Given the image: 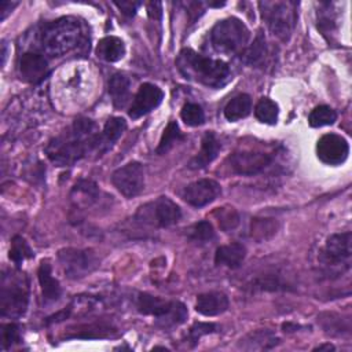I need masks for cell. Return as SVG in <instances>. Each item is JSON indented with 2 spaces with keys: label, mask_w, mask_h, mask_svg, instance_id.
Returning <instances> with one entry per match:
<instances>
[{
  "label": "cell",
  "mask_w": 352,
  "mask_h": 352,
  "mask_svg": "<svg viewBox=\"0 0 352 352\" xmlns=\"http://www.w3.org/2000/svg\"><path fill=\"white\" fill-rule=\"evenodd\" d=\"M99 135L92 120L80 118L60 136L54 138L45 147V153L58 166L72 165L88 153L98 151Z\"/></svg>",
  "instance_id": "obj_1"
},
{
  "label": "cell",
  "mask_w": 352,
  "mask_h": 352,
  "mask_svg": "<svg viewBox=\"0 0 352 352\" xmlns=\"http://www.w3.org/2000/svg\"><path fill=\"white\" fill-rule=\"evenodd\" d=\"M176 66L184 78L210 88H220L231 78L226 62L204 56L192 50H182L176 58Z\"/></svg>",
  "instance_id": "obj_2"
},
{
  "label": "cell",
  "mask_w": 352,
  "mask_h": 352,
  "mask_svg": "<svg viewBox=\"0 0 352 352\" xmlns=\"http://www.w3.org/2000/svg\"><path fill=\"white\" fill-rule=\"evenodd\" d=\"M82 23L72 16L52 21L40 32L38 43L43 52L51 56H60L77 48L84 40Z\"/></svg>",
  "instance_id": "obj_3"
},
{
  "label": "cell",
  "mask_w": 352,
  "mask_h": 352,
  "mask_svg": "<svg viewBox=\"0 0 352 352\" xmlns=\"http://www.w3.org/2000/svg\"><path fill=\"white\" fill-rule=\"evenodd\" d=\"M29 301V283L25 274L11 272L1 276L0 308L3 316L19 318L25 314Z\"/></svg>",
  "instance_id": "obj_4"
},
{
  "label": "cell",
  "mask_w": 352,
  "mask_h": 352,
  "mask_svg": "<svg viewBox=\"0 0 352 352\" xmlns=\"http://www.w3.org/2000/svg\"><path fill=\"white\" fill-rule=\"evenodd\" d=\"M136 307L140 314L155 316L157 324L162 329L179 326L187 319V308L183 302L162 300L147 293L139 294Z\"/></svg>",
  "instance_id": "obj_5"
},
{
  "label": "cell",
  "mask_w": 352,
  "mask_h": 352,
  "mask_svg": "<svg viewBox=\"0 0 352 352\" xmlns=\"http://www.w3.org/2000/svg\"><path fill=\"white\" fill-rule=\"evenodd\" d=\"M261 16L274 36L287 41L297 22V3L294 1H260Z\"/></svg>",
  "instance_id": "obj_6"
},
{
  "label": "cell",
  "mask_w": 352,
  "mask_h": 352,
  "mask_svg": "<svg viewBox=\"0 0 352 352\" xmlns=\"http://www.w3.org/2000/svg\"><path fill=\"white\" fill-rule=\"evenodd\" d=\"M249 36L246 25L241 19L231 16L219 21L213 26L210 32V41L219 52L236 54L246 47Z\"/></svg>",
  "instance_id": "obj_7"
},
{
  "label": "cell",
  "mask_w": 352,
  "mask_h": 352,
  "mask_svg": "<svg viewBox=\"0 0 352 352\" xmlns=\"http://www.w3.org/2000/svg\"><path fill=\"white\" fill-rule=\"evenodd\" d=\"M180 217L182 210L179 205L168 197H160L153 202L142 205L135 214L136 221L155 227H169L177 223Z\"/></svg>",
  "instance_id": "obj_8"
},
{
  "label": "cell",
  "mask_w": 352,
  "mask_h": 352,
  "mask_svg": "<svg viewBox=\"0 0 352 352\" xmlns=\"http://www.w3.org/2000/svg\"><path fill=\"white\" fill-rule=\"evenodd\" d=\"M58 258L65 274L72 279L82 278L98 267L96 254L91 249H62Z\"/></svg>",
  "instance_id": "obj_9"
},
{
  "label": "cell",
  "mask_w": 352,
  "mask_h": 352,
  "mask_svg": "<svg viewBox=\"0 0 352 352\" xmlns=\"http://www.w3.org/2000/svg\"><path fill=\"white\" fill-rule=\"evenodd\" d=\"M352 254V234L349 231L341 234H333L327 238L324 248L320 252L319 260L326 267H341V270L349 268Z\"/></svg>",
  "instance_id": "obj_10"
},
{
  "label": "cell",
  "mask_w": 352,
  "mask_h": 352,
  "mask_svg": "<svg viewBox=\"0 0 352 352\" xmlns=\"http://www.w3.org/2000/svg\"><path fill=\"white\" fill-rule=\"evenodd\" d=\"M111 183L126 198L139 195L144 188V169L142 164L132 161L116 169L111 175Z\"/></svg>",
  "instance_id": "obj_11"
},
{
  "label": "cell",
  "mask_w": 352,
  "mask_h": 352,
  "mask_svg": "<svg viewBox=\"0 0 352 352\" xmlns=\"http://www.w3.org/2000/svg\"><path fill=\"white\" fill-rule=\"evenodd\" d=\"M272 160V154L261 151H238L228 158L232 170L242 176H253L263 172L271 165Z\"/></svg>",
  "instance_id": "obj_12"
},
{
  "label": "cell",
  "mask_w": 352,
  "mask_h": 352,
  "mask_svg": "<svg viewBox=\"0 0 352 352\" xmlns=\"http://www.w3.org/2000/svg\"><path fill=\"white\" fill-rule=\"evenodd\" d=\"M316 154L327 165H340L348 158L349 144L345 138L337 133H326L318 140Z\"/></svg>",
  "instance_id": "obj_13"
},
{
  "label": "cell",
  "mask_w": 352,
  "mask_h": 352,
  "mask_svg": "<svg viewBox=\"0 0 352 352\" xmlns=\"http://www.w3.org/2000/svg\"><path fill=\"white\" fill-rule=\"evenodd\" d=\"M164 99V92L160 87L151 84V82H144L139 87L133 102L129 107V117L132 120L140 118L146 114H148L151 110L158 107Z\"/></svg>",
  "instance_id": "obj_14"
},
{
  "label": "cell",
  "mask_w": 352,
  "mask_h": 352,
  "mask_svg": "<svg viewBox=\"0 0 352 352\" xmlns=\"http://www.w3.org/2000/svg\"><path fill=\"white\" fill-rule=\"evenodd\" d=\"M221 192L220 184L213 179H199L190 183L183 191V199L195 208L213 202Z\"/></svg>",
  "instance_id": "obj_15"
},
{
  "label": "cell",
  "mask_w": 352,
  "mask_h": 352,
  "mask_svg": "<svg viewBox=\"0 0 352 352\" xmlns=\"http://www.w3.org/2000/svg\"><path fill=\"white\" fill-rule=\"evenodd\" d=\"M19 74L25 81L37 84L48 76V62L37 52H25L19 59Z\"/></svg>",
  "instance_id": "obj_16"
},
{
  "label": "cell",
  "mask_w": 352,
  "mask_h": 352,
  "mask_svg": "<svg viewBox=\"0 0 352 352\" xmlns=\"http://www.w3.org/2000/svg\"><path fill=\"white\" fill-rule=\"evenodd\" d=\"M228 297L220 292L202 293L197 297L195 309L205 316H216L228 309Z\"/></svg>",
  "instance_id": "obj_17"
},
{
  "label": "cell",
  "mask_w": 352,
  "mask_h": 352,
  "mask_svg": "<svg viewBox=\"0 0 352 352\" xmlns=\"http://www.w3.org/2000/svg\"><path fill=\"white\" fill-rule=\"evenodd\" d=\"M220 143L213 132H206L202 138L199 153L190 161L188 166L191 169H202L208 166L219 154Z\"/></svg>",
  "instance_id": "obj_18"
},
{
  "label": "cell",
  "mask_w": 352,
  "mask_h": 352,
  "mask_svg": "<svg viewBox=\"0 0 352 352\" xmlns=\"http://www.w3.org/2000/svg\"><path fill=\"white\" fill-rule=\"evenodd\" d=\"M246 257V248L239 242L219 246L214 253V263L228 268H238Z\"/></svg>",
  "instance_id": "obj_19"
},
{
  "label": "cell",
  "mask_w": 352,
  "mask_h": 352,
  "mask_svg": "<svg viewBox=\"0 0 352 352\" xmlns=\"http://www.w3.org/2000/svg\"><path fill=\"white\" fill-rule=\"evenodd\" d=\"M125 129H126V122L124 118H121V117L109 118L104 124L102 133L99 135L98 153L102 154V153L107 151L118 140V138L124 133Z\"/></svg>",
  "instance_id": "obj_20"
},
{
  "label": "cell",
  "mask_w": 352,
  "mask_h": 352,
  "mask_svg": "<svg viewBox=\"0 0 352 352\" xmlns=\"http://www.w3.org/2000/svg\"><path fill=\"white\" fill-rule=\"evenodd\" d=\"M37 275L41 286L43 298L45 301H56L60 297V286L58 279L52 276L51 264L48 261H41Z\"/></svg>",
  "instance_id": "obj_21"
},
{
  "label": "cell",
  "mask_w": 352,
  "mask_h": 352,
  "mask_svg": "<svg viewBox=\"0 0 352 352\" xmlns=\"http://www.w3.org/2000/svg\"><path fill=\"white\" fill-rule=\"evenodd\" d=\"M96 55L106 62H117L125 55L124 41L116 36H106L99 40Z\"/></svg>",
  "instance_id": "obj_22"
},
{
  "label": "cell",
  "mask_w": 352,
  "mask_h": 352,
  "mask_svg": "<svg viewBox=\"0 0 352 352\" xmlns=\"http://www.w3.org/2000/svg\"><path fill=\"white\" fill-rule=\"evenodd\" d=\"M131 81L124 74H114L109 80V94L111 96V102L114 107L121 109L126 104L129 99Z\"/></svg>",
  "instance_id": "obj_23"
},
{
  "label": "cell",
  "mask_w": 352,
  "mask_h": 352,
  "mask_svg": "<svg viewBox=\"0 0 352 352\" xmlns=\"http://www.w3.org/2000/svg\"><path fill=\"white\" fill-rule=\"evenodd\" d=\"M252 110V99L248 94H239L232 98L224 107V117L234 122L249 116Z\"/></svg>",
  "instance_id": "obj_24"
},
{
  "label": "cell",
  "mask_w": 352,
  "mask_h": 352,
  "mask_svg": "<svg viewBox=\"0 0 352 352\" xmlns=\"http://www.w3.org/2000/svg\"><path fill=\"white\" fill-rule=\"evenodd\" d=\"M279 228V223L271 217H254L250 223V236L257 242L272 238Z\"/></svg>",
  "instance_id": "obj_25"
},
{
  "label": "cell",
  "mask_w": 352,
  "mask_h": 352,
  "mask_svg": "<svg viewBox=\"0 0 352 352\" xmlns=\"http://www.w3.org/2000/svg\"><path fill=\"white\" fill-rule=\"evenodd\" d=\"M114 329L110 324H106L103 322L98 323H88V324H80L76 327L74 333L67 334L66 338H103L111 336Z\"/></svg>",
  "instance_id": "obj_26"
},
{
  "label": "cell",
  "mask_w": 352,
  "mask_h": 352,
  "mask_svg": "<svg viewBox=\"0 0 352 352\" xmlns=\"http://www.w3.org/2000/svg\"><path fill=\"white\" fill-rule=\"evenodd\" d=\"M268 55L267 43L263 32H258L253 44L245 52V62L252 66H261Z\"/></svg>",
  "instance_id": "obj_27"
},
{
  "label": "cell",
  "mask_w": 352,
  "mask_h": 352,
  "mask_svg": "<svg viewBox=\"0 0 352 352\" xmlns=\"http://www.w3.org/2000/svg\"><path fill=\"white\" fill-rule=\"evenodd\" d=\"M184 136L180 132V128L177 125L176 121H169V124L166 125V128L164 129V133L160 139L158 147H157V154H165L168 153L175 143H177L179 140H183Z\"/></svg>",
  "instance_id": "obj_28"
},
{
  "label": "cell",
  "mask_w": 352,
  "mask_h": 352,
  "mask_svg": "<svg viewBox=\"0 0 352 352\" xmlns=\"http://www.w3.org/2000/svg\"><path fill=\"white\" fill-rule=\"evenodd\" d=\"M278 104L268 99V98H263L257 102L256 107H254V116L258 121L264 122V124H275L278 120Z\"/></svg>",
  "instance_id": "obj_29"
},
{
  "label": "cell",
  "mask_w": 352,
  "mask_h": 352,
  "mask_svg": "<svg viewBox=\"0 0 352 352\" xmlns=\"http://www.w3.org/2000/svg\"><path fill=\"white\" fill-rule=\"evenodd\" d=\"M336 120H337V113L330 106H326V104L316 106L309 113V117H308V122L314 128L331 125V124H334Z\"/></svg>",
  "instance_id": "obj_30"
},
{
  "label": "cell",
  "mask_w": 352,
  "mask_h": 352,
  "mask_svg": "<svg viewBox=\"0 0 352 352\" xmlns=\"http://www.w3.org/2000/svg\"><path fill=\"white\" fill-rule=\"evenodd\" d=\"M33 250L30 249V246L28 245V242L19 236V235H15L11 241V248H10V258L16 264V265H21L23 263V260L26 258H30L33 257Z\"/></svg>",
  "instance_id": "obj_31"
},
{
  "label": "cell",
  "mask_w": 352,
  "mask_h": 352,
  "mask_svg": "<svg viewBox=\"0 0 352 352\" xmlns=\"http://www.w3.org/2000/svg\"><path fill=\"white\" fill-rule=\"evenodd\" d=\"M214 216L219 221V226L223 231H231L239 224V214L234 208H219L214 212Z\"/></svg>",
  "instance_id": "obj_32"
},
{
  "label": "cell",
  "mask_w": 352,
  "mask_h": 352,
  "mask_svg": "<svg viewBox=\"0 0 352 352\" xmlns=\"http://www.w3.org/2000/svg\"><path fill=\"white\" fill-rule=\"evenodd\" d=\"M180 117L190 126H198L205 121L204 110L197 103H186L180 111Z\"/></svg>",
  "instance_id": "obj_33"
},
{
  "label": "cell",
  "mask_w": 352,
  "mask_h": 352,
  "mask_svg": "<svg viewBox=\"0 0 352 352\" xmlns=\"http://www.w3.org/2000/svg\"><path fill=\"white\" fill-rule=\"evenodd\" d=\"M187 234L192 241H197V242H208L214 238V230H213L212 224L206 220L192 224L187 230Z\"/></svg>",
  "instance_id": "obj_34"
},
{
  "label": "cell",
  "mask_w": 352,
  "mask_h": 352,
  "mask_svg": "<svg viewBox=\"0 0 352 352\" xmlns=\"http://www.w3.org/2000/svg\"><path fill=\"white\" fill-rule=\"evenodd\" d=\"M21 342V331L19 326L15 323H7L1 327V346L3 349H7L12 346L14 344Z\"/></svg>",
  "instance_id": "obj_35"
},
{
  "label": "cell",
  "mask_w": 352,
  "mask_h": 352,
  "mask_svg": "<svg viewBox=\"0 0 352 352\" xmlns=\"http://www.w3.org/2000/svg\"><path fill=\"white\" fill-rule=\"evenodd\" d=\"M217 326L214 323H204V322H195L190 330H188V340L191 341V345L197 344L198 340L209 333H214Z\"/></svg>",
  "instance_id": "obj_36"
},
{
  "label": "cell",
  "mask_w": 352,
  "mask_h": 352,
  "mask_svg": "<svg viewBox=\"0 0 352 352\" xmlns=\"http://www.w3.org/2000/svg\"><path fill=\"white\" fill-rule=\"evenodd\" d=\"M114 4L121 10L122 14L128 16H133L138 11V8L142 6L140 1H131V0H124V1H114Z\"/></svg>",
  "instance_id": "obj_37"
},
{
  "label": "cell",
  "mask_w": 352,
  "mask_h": 352,
  "mask_svg": "<svg viewBox=\"0 0 352 352\" xmlns=\"http://www.w3.org/2000/svg\"><path fill=\"white\" fill-rule=\"evenodd\" d=\"M147 14L151 19L160 21L162 15V4L160 1H150L147 4Z\"/></svg>",
  "instance_id": "obj_38"
},
{
  "label": "cell",
  "mask_w": 352,
  "mask_h": 352,
  "mask_svg": "<svg viewBox=\"0 0 352 352\" xmlns=\"http://www.w3.org/2000/svg\"><path fill=\"white\" fill-rule=\"evenodd\" d=\"M16 1H0V21H4L6 16L12 11L14 7H16Z\"/></svg>",
  "instance_id": "obj_39"
},
{
  "label": "cell",
  "mask_w": 352,
  "mask_h": 352,
  "mask_svg": "<svg viewBox=\"0 0 352 352\" xmlns=\"http://www.w3.org/2000/svg\"><path fill=\"white\" fill-rule=\"evenodd\" d=\"M334 349H336L334 345H331V344H323V345L316 346L314 351H334Z\"/></svg>",
  "instance_id": "obj_40"
}]
</instances>
